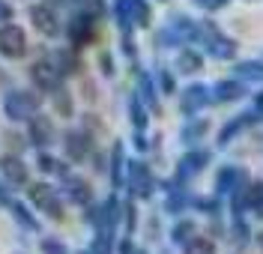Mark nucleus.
<instances>
[{
    "label": "nucleus",
    "mask_w": 263,
    "mask_h": 254,
    "mask_svg": "<svg viewBox=\"0 0 263 254\" xmlns=\"http://www.w3.org/2000/svg\"><path fill=\"white\" fill-rule=\"evenodd\" d=\"M132 147H135V152L144 155V152L153 150V138H149L147 132H135V129H132Z\"/></svg>",
    "instance_id": "46"
},
{
    "label": "nucleus",
    "mask_w": 263,
    "mask_h": 254,
    "mask_svg": "<svg viewBox=\"0 0 263 254\" xmlns=\"http://www.w3.org/2000/svg\"><path fill=\"white\" fill-rule=\"evenodd\" d=\"M45 57H48L51 63H54V69L63 75V78H72V75H81V69H84V60H81V51H75V48H51L45 51Z\"/></svg>",
    "instance_id": "22"
},
{
    "label": "nucleus",
    "mask_w": 263,
    "mask_h": 254,
    "mask_svg": "<svg viewBox=\"0 0 263 254\" xmlns=\"http://www.w3.org/2000/svg\"><path fill=\"white\" fill-rule=\"evenodd\" d=\"M210 162H213V150H206L203 144L189 147V150L180 155V162H177V168H174L171 177H174L177 183H182V186H192L197 177L210 168Z\"/></svg>",
    "instance_id": "6"
},
{
    "label": "nucleus",
    "mask_w": 263,
    "mask_h": 254,
    "mask_svg": "<svg viewBox=\"0 0 263 254\" xmlns=\"http://www.w3.org/2000/svg\"><path fill=\"white\" fill-rule=\"evenodd\" d=\"M159 188L164 191L162 212H167V216L177 219V216H185V212L192 209V191H189V186H182L174 177H167V180H159Z\"/></svg>",
    "instance_id": "12"
},
{
    "label": "nucleus",
    "mask_w": 263,
    "mask_h": 254,
    "mask_svg": "<svg viewBox=\"0 0 263 254\" xmlns=\"http://www.w3.org/2000/svg\"><path fill=\"white\" fill-rule=\"evenodd\" d=\"M228 239H230V245H233L236 251H246L248 245L254 242V230H251V224H248L246 216L228 219Z\"/></svg>",
    "instance_id": "25"
},
{
    "label": "nucleus",
    "mask_w": 263,
    "mask_h": 254,
    "mask_svg": "<svg viewBox=\"0 0 263 254\" xmlns=\"http://www.w3.org/2000/svg\"><path fill=\"white\" fill-rule=\"evenodd\" d=\"M210 90H213V105H233V102H242L248 96V84L239 81L236 75L215 81Z\"/></svg>",
    "instance_id": "21"
},
{
    "label": "nucleus",
    "mask_w": 263,
    "mask_h": 254,
    "mask_svg": "<svg viewBox=\"0 0 263 254\" xmlns=\"http://www.w3.org/2000/svg\"><path fill=\"white\" fill-rule=\"evenodd\" d=\"M63 186H60V194H63L66 203H72V206H87V203L96 201V194H93V183L87 180V177H78V173H69L60 180Z\"/></svg>",
    "instance_id": "16"
},
{
    "label": "nucleus",
    "mask_w": 263,
    "mask_h": 254,
    "mask_svg": "<svg viewBox=\"0 0 263 254\" xmlns=\"http://www.w3.org/2000/svg\"><path fill=\"white\" fill-rule=\"evenodd\" d=\"M263 123V117L254 111V108H248V111H239V114H233V117H228L221 126H218V135H215V147L218 150H224V147H230L233 141H239V138L246 135V132H251V129H257Z\"/></svg>",
    "instance_id": "7"
},
{
    "label": "nucleus",
    "mask_w": 263,
    "mask_h": 254,
    "mask_svg": "<svg viewBox=\"0 0 263 254\" xmlns=\"http://www.w3.org/2000/svg\"><path fill=\"white\" fill-rule=\"evenodd\" d=\"M39 251L42 254H72L60 237H42L39 239Z\"/></svg>",
    "instance_id": "42"
},
{
    "label": "nucleus",
    "mask_w": 263,
    "mask_h": 254,
    "mask_svg": "<svg viewBox=\"0 0 263 254\" xmlns=\"http://www.w3.org/2000/svg\"><path fill=\"white\" fill-rule=\"evenodd\" d=\"M108 15L114 18V24H117V30H120V36L135 33V21H132V6H129V0H111V9H108Z\"/></svg>",
    "instance_id": "30"
},
{
    "label": "nucleus",
    "mask_w": 263,
    "mask_h": 254,
    "mask_svg": "<svg viewBox=\"0 0 263 254\" xmlns=\"http://www.w3.org/2000/svg\"><path fill=\"white\" fill-rule=\"evenodd\" d=\"M9 212H12V219H15L18 227H24L27 233H39V230H42V224H39V219H36V212H33V209L27 206V203L12 201Z\"/></svg>",
    "instance_id": "33"
},
{
    "label": "nucleus",
    "mask_w": 263,
    "mask_h": 254,
    "mask_svg": "<svg viewBox=\"0 0 263 254\" xmlns=\"http://www.w3.org/2000/svg\"><path fill=\"white\" fill-rule=\"evenodd\" d=\"M27 201L36 212H45L51 221H66V201L60 194V188H54L51 183H30L27 186Z\"/></svg>",
    "instance_id": "3"
},
{
    "label": "nucleus",
    "mask_w": 263,
    "mask_h": 254,
    "mask_svg": "<svg viewBox=\"0 0 263 254\" xmlns=\"http://www.w3.org/2000/svg\"><path fill=\"white\" fill-rule=\"evenodd\" d=\"M210 237H213L215 242H218V239H228V221H224V212L210 219Z\"/></svg>",
    "instance_id": "44"
},
{
    "label": "nucleus",
    "mask_w": 263,
    "mask_h": 254,
    "mask_svg": "<svg viewBox=\"0 0 263 254\" xmlns=\"http://www.w3.org/2000/svg\"><path fill=\"white\" fill-rule=\"evenodd\" d=\"M42 111V93L39 90H6L3 93V114L12 123H27L33 114Z\"/></svg>",
    "instance_id": "5"
},
{
    "label": "nucleus",
    "mask_w": 263,
    "mask_h": 254,
    "mask_svg": "<svg viewBox=\"0 0 263 254\" xmlns=\"http://www.w3.org/2000/svg\"><path fill=\"white\" fill-rule=\"evenodd\" d=\"M12 15H15V9H12L6 0H0V24H3V21H12Z\"/></svg>",
    "instance_id": "52"
},
{
    "label": "nucleus",
    "mask_w": 263,
    "mask_h": 254,
    "mask_svg": "<svg viewBox=\"0 0 263 254\" xmlns=\"http://www.w3.org/2000/svg\"><path fill=\"white\" fill-rule=\"evenodd\" d=\"M248 212L263 219V180H254V177L248 183Z\"/></svg>",
    "instance_id": "39"
},
{
    "label": "nucleus",
    "mask_w": 263,
    "mask_h": 254,
    "mask_svg": "<svg viewBox=\"0 0 263 254\" xmlns=\"http://www.w3.org/2000/svg\"><path fill=\"white\" fill-rule=\"evenodd\" d=\"M177 105H180V114L185 120L203 114L210 105H213V90L210 84H200V81H192L189 87H182L177 93Z\"/></svg>",
    "instance_id": "9"
},
{
    "label": "nucleus",
    "mask_w": 263,
    "mask_h": 254,
    "mask_svg": "<svg viewBox=\"0 0 263 254\" xmlns=\"http://www.w3.org/2000/svg\"><path fill=\"white\" fill-rule=\"evenodd\" d=\"M126 108H129V123H132V129H135V132H147V129H149V117H153V114L147 111V105L138 99V93H129Z\"/></svg>",
    "instance_id": "31"
},
{
    "label": "nucleus",
    "mask_w": 263,
    "mask_h": 254,
    "mask_svg": "<svg viewBox=\"0 0 263 254\" xmlns=\"http://www.w3.org/2000/svg\"><path fill=\"white\" fill-rule=\"evenodd\" d=\"M153 78H156V87H159L162 96H177V93H180V87H177V72H171L167 66H159Z\"/></svg>",
    "instance_id": "36"
},
{
    "label": "nucleus",
    "mask_w": 263,
    "mask_h": 254,
    "mask_svg": "<svg viewBox=\"0 0 263 254\" xmlns=\"http://www.w3.org/2000/svg\"><path fill=\"white\" fill-rule=\"evenodd\" d=\"M126 165H129L126 144L123 141H114L111 150H108V180H111V188L114 191H123L126 188Z\"/></svg>",
    "instance_id": "20"
},
{
    "label": "nucleus",
    "mask_w": 263,
    "mask_h": 254,
    "mask_svg": "<svg viewBox=\"0 0 263 254\" xmlns=\"http://www.w3.org/2000/svg\"><path fill=\"white\" fill-rule=\"evenodd\" d=\"M123 233H129V237H135V230H138V201L135 198H126L123 201Z\"/></svg>",
    "instance_id": "38"
},
{
    "label": "nucleus",
    "mask_w": 263,
    "mask_h": 254,
    "mask_svg": "<svg viewBox=\"0 0 263 254\" xmlns=\"http://www.w3.org/2000/svg\"><path fill=\"white\" fill-rule=\"evenodd\" d=\"M27 18H30V27L42 36V39H57V36H63L60 12H57L54 6H48L45 0H42V3H33L30 9H27Z\"/></svg>",
    "instance_id": "10"
},
{
    "label": "nucleus",
    "mask_w": 263,
    "mask_h": 254,
    "mask_svg": "<svg viewBox=\"0 0 263 254\" xmlns=\"http://www.w3.org/2000/svg\"><path fill=\"white\" fill-rule=\"evenodd\" d=\"M246 3H257V0H246Z\"/></svg>",
    "instance_id": "59"
},
{
    "label": "nucleus",
    "mask_w": 263,
    "mask_h": 254,
    "mask_svg": "<svg viewBox=\"0 0 263 254\" xmlns=\"http://www.w3.org/2000/svg\"><path fill=\"white\" fill-rule=\"evenodd\" d=\"M90 162H93V170H96V173H108V155H105V152L93 150L90 152Z\"/></svg>",
    "instance_id": "49"
},
{
    "label": "nucleus",
    "mask_w": 263,
    "mask_h": 254,
    "mask_svg": "<svg viewBox=\"0 0 263 254\" xmlns=\"http://www.w3.org/2000/svg\"><path fill=\"white\" fill-rule=\"evenodd\" d=\"M75 254H90V248H84V251H75Z\"/></svg>",
    "instance_id": "56"
},
{
    "label": "nucleus",
    "mask_w": 263,
    "mask_h": 254,
    "mask_svg": "<svg viewBox=\"0 0 263 254\" xmlns=\"http://www.w3.org/2000/svg\"><path fill=\"white\" fill-rule=\"evenodd\" d=\"M248 180H251L248 168H239V165H221V168L215 170L213 191H215V194H221V198H228L233 188L242 186V183H248Z\"/></svg>",
    "instance_id": "19"
},
{
    "label": "nucleus",
    "mask_w": 263,
    "mask_h": 254,
    "mask_svg": "<svg viewBox=\"0 0 263 254\" xmlns=\"http://www.w3.org/2000/svg\"><path fill=\"white\" fill-rule=\"evenodd\" d=\"M233 75L239 81H246L248 87L251 84L263 87V57H257V60H233Z\"/></svg>",
    "instance_id": "27"
},
{
    "label": "nucleus",
    "mask_w": 263,
    "mask_h": 254,
    "mask_svg": "<svg viewBox=\"0 0 263 254\" xmlns=\"http://www.w3.org/2000/svg\"><path fill=\"white\" fill-rule=\"evenodd\" d=\"M24 138H27V144L36 147V150H48L51 144H57V126H54V120H51L48 114L39 111V114H33V117L27 120Z\"/></svg>",
    "instance_id": "14"
},
{
    "label": "nucleus",
    "mask_w": 263,
    "mask_h": 254,
    "mask_svg": "<svg viewBox=\"0 0 263 254\" xmlns=\"http://www.w3.org/2000/svg\"><path fill=\"white\" fill-rule=\"evenodd\" d=\"M162 254H171V251H162Z\"/></svg>",
    "instance_id": "60"
},
{
    "label": "nucleus",
    "mask_w": 263,
    "mask_h": 254,
    "mask_svg": "<svg viewBox=\"0 0 263 254\" xmlns=\"http://www.w3.org/2000/svg\"><path fill=\"white\" fill-rule=\"evenodd\" d=\"M51 108H54V114L63 120H72L75 117V93H69V87H57L54 93H51Z\"/></svg>",
    "instance_id": "32"
},
{
    "label": "nucleus",
    "mask_w": 263,
    "mask_h": 254,
    "mask_svg": "<svg viewBox=\"0 0 263 254\" xmlns=\"http://www.w3.org/2000/svg\"><path fill=\"white\" fill-rule=\"evenodd\" d=\"M114 254H138V245H135V239H132L129 233H123V237L117 239Z\"/></svg>",
    "instance_id": "47"
},
{
    "label": "nucleus",
    "mask_w": 263,
    "mask_h": 254,
    "mask_svg": "<svg viewBox=\"0 0 263 254\" xmlns=\"http://www.w3.org/2000/svg\"><path fill=\"white\" fill-rule=\"evenodd\" d=\"M210 132H213V120L197 114V117H189L185 123H182L180 141L185 144V147H197V144H203V141H206Z\"/></svg>",
    "instance_id": "24"
},
{
    "label": "nucleus",
    "mask_w": 263,
    "mask_h": 254,
    "mask_svg": "<svg viewBox=\"0 0 263 254\" xmlns=\"http://www.w3.org/2000/svg\"><path fill=\"white\" fill-rule=\"evenodd\" d=\"M84 96H87V102H96V87H93V81H84Z\"/></svg>",
    "instance_id": "54"
},
{
    "label": "nucleus",
    "mask_w": 263,
    "mask_h": 254,
    "mask_svg": "<svg viewBox=\"0 0 263 254\" xmlns=\"http://www.w3.org/2000/svg\"><path fill=\"white\" fill-rule=\"evenodd\" d=\"M45 3H48V6H54L57 12H60V9H69V12H72V9H78L81 3H87V0H45Z\"/></svg>",
    "instance_id": "50"
},
{
    "label": "nucleus",
    "mask_w": 263,
    "mask_h": 254,
    "mask_svg": "<svg viewBox=\"0 0 263 254\" xmlns=\"http://www.w3.org/2000/svg\"><path fill=\"white\" fill-rule=\"evenodd\" d=\"M60 147H63V159L72 165H84L90 162V152L96 150V138L90 135L87 129H66L60 138Z\"/></svg>",
    "instance_id": "8"
},
{
    "label": "nucleus",
    "mask_w": 263,
    "mask_h": 254,
    "mask_svg": "<svg viewBox=\"0 0 263 254\" xmlns=\"http://www.w3.org/2000/svg\"><path fill=\"white\" fill-rule=\"evenodd\" d=\"M180 251L182 254H215L218 248H215V239L210 237V233H195V237L180 248Z\"/></svg>",
    "instance_id": "35"
},
{
    "label": "nucleus",
    "mask_w": 263,
    "mask_h": 254,
    "mask_svg": "<svg viewBox=\"0 0 263 254\" xmlns=\"http://www.w3.org/2000/svg\"><path fill=\"white\" fill-rule=\"evenodd\" d=\"M197 233V224L195 219H189V216H177V221L171 224V230H167V239H171V245H177V248H182L189 239Z\"/></svg>",
    "instance_id": "29"
},
{
    "label": "nucleus",
    "mask_w": 263,
    "mask_h": 254,
    "mask_svg": "<svg viewBox=\"0 0 263 254\" xmlns=\"http://www.w3.org/2000/svg\"><path fill=\"white\" fill-rule=\"evenodd\" d=\"M156 3H171V0H156Z\"/></svg>",
    "instance_id": "57"
},
{
    "label": "nucleus",
    "mask_w": 263,
    "mask_h": 254,
    "mask_svg": "<svg viewBox=\"0 0 263 254\" xmlns=\"http://www.w3.org/2000/svg\"><path fill=\"white\" fill-rule=\"evenodd\" d=\"M251 108H254V111H257V114L263 117V87L257 90V93H254V96H251Z\"/></svg>",
    "instance_id": "53"
},
{
    "label": "nucleus",
    "mask_w": 263,
    "mask_h": 254,
    "mask_svg": "<svg viewBox=\"0 0 263 254\" xmlns=\"http://www.w3.org/2000/svg\"><path fill=\"white\" fill-rule=\"evenodd\" d=\"M87 3L99 12V18H105V15H108V9H111V3H108V0H87Z\"/></svg>",
    "instance_id": "51"
},
{
    "label": "nucleus",
    "mask_w": 263,
    "mask_h": 254,
    "mask_svg": "<svg viewBox=\"0 0 263 254\" xmlns=\"http://www.w3.org/2000/svg\"><path fill=\"white\" fill-rule=\"evenodd\" d=\"M260 57H263V54H260Z\"/></svg>",
    "instance_id": "61"
},
{
    "label": "nucleus",
    "mask_w": 263,
    "mask_h": 254,
    "mask_svg": "<svg viewBox=\"0 0 263 254\" xmlns=\"http://www.w3.org/2000/svg\"><path fill=\"white\" fill-rule=\"evenodd\" d=\"M0 177L12 188H27L30 186V168L21 159V152H3L0 155Z\"/></svg>",
    "instance_id": "17"
},
{
    "label": "nucleus",
    "mask_w": 263,
    "mask_h": 254,
    "mask_svg": "<svg viewBox=\"0 0 263 254\" xmlns=\"http://www.w3.org/2000/svg\"><path fill=\"white\" fill-rule=\"evenodd\" d=\"M206 66V54L197 48V45H182L177 48V57H174V72L177 75H200Z\"/></svg>",
    "instance_id": "23"
},
{
    "label": "nucleus",
    "mask_w": 263,
    "mask_h": 254,
    "mask_svg": "<svg viewBox=\"0 0 263 254\" xmlns=\"http://www.w3.org/2000/svg\"><path fill=\"white\" fill-rule=\"evenodd\" d=\"M96 237L90 242V254H114L117 245V233L114 230H93Z\"/></svg>",
    "instance_id": "37"
},
{
    "label": "nucleus",
    "mask_w": 263,
    "mask_h": 254,
    "mask_svg": "<svg viewBox=\"0 0 263 254\" xmlns=\"http://www.w3.org/2000/svg\"><path fill=\"white\" fill-rule=\"evenodd\" d=\"M164 27L180 39V45H197L200 42V18H192L185 12H174L164 21Z\"/></svg>",
    "instance_id": "18"
},
{
    "label": "nucleus",
    "mask_w": 263,
    "mask_h": 254,
    "mask_svg": "<svg viewBox=\"0 0 263 254\" xmlns=\"http://www.w3.org/2000/svg\"><path fill=\"white\" fill-rule=\"evenodd\" d=\"M27 75H30V84H33V90H39L42 96H51L57 87H63L66 84V78L54 69V63H51L48 57L42 54L36 63H33L30 69H27Z\"/></svg>",
    "instance_id": "13"
},
{
    "label": "nucleus",
    "mask_w": 263,
    "mask_h": 254,
    "mask_svg": "<svg viewBox=\"0 0 263 254\" xmlns=\"http://www.w3.org/2000/svg\"><path fill=\"white\" fill-rule=\"evenodd\" d=\"M126 191L135 201H149L159 191V177L153 173L149 162L144 159H129L126 165Z\"/></svg>",
    "instance_id": "4"
},
{
    "label": "nucleus",
    "mask_w": 263,
    "mask_h": 254,
    "mask_svg": "<svg viewBox=\"0 0 263 254\" xmlns=\"http://www.w3.org/2000/svg\"><path fill=\"white\" fill-rule=\"evenodd\" d=\"M27 51H30L27 30L15 21H3L0 24V57L3 60H21V57H27Z\"/></svg>",
    "instance_id": "11"
},
{
    "label": "nucleus",
    "mask_w": 263,
    "mask_h": 254,
    "mask_svg": "<svg viewBox=\"0 0 263 254\" xmlns=\"http://www.w3.org/2000/svg\"><path fill=\"white\" fill-rule=\"evenodd\" d=\"M135 30H149L153 27V3L149 0H129Z\"/></svg>",
    "instance_id": "34"
},
{
    "label": "nucleus",
    "mask_w": 263,
    "mask_h": 254,
    "mask_svg": "<svg viewBox=\"0 0 263 254\" xmlns=\"http://www.w3.org/2000/svg\"><path fill=\"white\" fill-rule=\"evenodd\" d=\"M197 48L203 51L210 60L233 63L236 54H239V42H236L230 33H224L218 21H213V18H200V42H197Z\"/></svg>",
    "instance_id": "2"
},
{
    "label": "nucleus",
    "mask_w": 263,
    "mask_h": 254,
    "mask_svg": "<svg viewBox=\"0 0 263 254\" xmlns=\"http://www.w3.org/2000/svg\"><path fill=\"white\" fill-rule=\"evenodd\" d=\"M12 201H15V198H12V186L0 177V206H3V209H9V206H12Z\"/></svg>",
    "instance_id": "48"
},
{
    "label": "nucleus",
    "mask_w": 263,
    "mask_h": 254,
    "mask_svg": "<svg viewBox=\"0 0 263 254\" xmlns=\"http://www.w3.org/2000/svg\"><path fill=\"white\" fill-rule=\"evenodd\" d=\"M36 168H39V173H45V177H57V180H63V177L72 173V162L57 159V155H51L48 150H39L36 152Z\"/></svg>",
    "instance_id": "26"
},
{
    "label": "nucleus",
    "mask_w": 263,
    "mask_h": 254,
    "mask_svg": "<svg viewBox=\"0 0 263 254\" xmlns=\"http://www.w3.org/2000/svg\"><path fill=\"white\" fill-rule=\"evenodd\" d=\"M192 212H200V216H206V219H213V216H221L224 212V198L221 194H192Z\"/></svg>",
    "instance_id": "28"
},
{
    "label": "nucleus",
    "mask_w": 263,
    "mask_h": 254,
    "mask_svg": "<svg viewBox=\"0 0 263 254\" xmlns=\"http://www.w3.org/2000/svg\"><path fill=\"white\" fill-rule=\"evenodd\" d=\"M84 221L93 227V230H102L105 227V216H102V201H93V203H87L84 206Z\"/></svg>",
    "instance_id": "40"
},
{
    "label": "nucleus",
    "mask_w": 263,
    "mask_h": 254,
    "mask_svg": "<svg viewBox=\"0 0 263 254\" xmlns=\"http://www.w3.org/2000/svg\"><path fill=\"white\" fill-rule=\"evenodd\" d=\"M96 66H99V75H102V78H114L117 75V60H114L111 51H99Z\"/></svg>",
    "instance_id": "41"
},
{
    "label": "nucleus",
    "mask_w": 263,
    "mask_h": 254,
    "mask_svg": "<svg viewBox=\"0 0 263 254\" xmlns=\"http://www.w3.org/2000/svg\"><path fill=\"white\" fill-rule=\"evenodd\" d=\"M81 129H87V132H90L93 138H99L102 132H105V123H102L96 114H90V111H87V114L81 117Z\"/></svg>",
    "instance_id": "45"
},
{
    "label": "nucleus",
    "mask_w": 263,
    "mask_h": 254,
    "mask_svg": "<svg viewBox=\"0 0 263 254\" xmlns=\"http://www.w3.org/2000/svg\"><path fill=\"white\" fill-rule=\"evenodd\" d=\"M233 0H192V6L200 9L203 15H215V12H221V9H228Z\"/></svg>",
    "instance_id": "43"
},
{
    "label": "nucleus",
    "mask_w": 263,
    "mask_h": 254,
    "mask_svg": "<svg viewBox=\"0 0 263 254\" xmlns=\"http://www.w3.org/2000/svg\"><path fill=\"white\" fill-rule=\"evenodd\" d=\"M138 254H147V251H144V248H138Z\"/></svg>",
    "instance_id": "58"
},
{
    "label": "nucleus",
    "mask_w": 263,
    "mask_h": 254,
    "mask_svg": "<svg viewBox=\"0 0 263 254\" xmlns=\"http://www.w3.org/2000/svg\"><path fill=\"white\" fill-rule=\"evenodd\" d=\"M99 12L90 6V3H81L78 9L69 12V21L63 24V36L69 42V48L84 51L87 45H93L99 39Z\"/></svg>",
    "instance_id": "1"
},
{
    "label": "nucleus",
    "mask_w": 263,
    "mask_h": 254,
    "mask_svg": "<svg viewBox=\"0 0 263 254\" xmlns=\"http://www.w3.org/2000/svg\"><path fill=\"white\" fill-rule=\"evenodd\" d=\"M135 93H138V99L147 105V111L153 117H162V93L156 87V78H153V72L141 69L138 63H135Z\"/></svg>",
    "instance_id": "15"
},
{
    "label": "nucleus",
    "mask_w": 263,
    "mask_h": 254,
    "mask_svg": "<svg viewBox=\"0 0 263 254\" xmlns=\"http://www.w3.org/2000/svg\"><path fill=\"white\" fill-rule=\"evenodd\" d=\"M254 245H257V248H260V254H263V230H260V233H254Z\"/></svg>",
    "instance_id": "55"
}]
</instances>
